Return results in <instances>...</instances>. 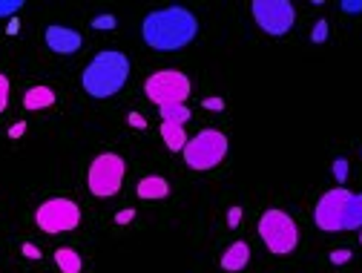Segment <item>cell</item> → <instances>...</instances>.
I'll return each mask as SVG.
<instances>
[{
    "mask_svg": "<svg viewBox=\"0 0 362 273\" xmlns=\"http://www.w3.org/2000/svg\"><path fill=\"white\" fill-rule=\"evenodd\" d=\"M164 196H170V181L164 178V175H144L141 181H139V199H164Z\"/></svg>",
    "mask_w": 362,
    "mask_h": 273,
    "instance_id": "cell-12",
    "label": "cell"
},
{
    "mask_svg": "<svg viewBox=\"0 0 362 273\" xmlns=\"http://www.w3.org/2000/svg\"><path fill=\"white\" fill-rule=\"evenodd\" d=\"M127 121H129L132 127H141V129L147 127V118H144V115H139V112H129V115H127Z\"/></svg>",
    "mask_w": 362,
    "mask_h": 273,
    "instance_id": "cell-24",
    "label": "cell"
},
{
    "mask_svg": "<svg viewBox=\"0 0 362 273\" xmlns=\"http://www.w3.org/2000/svg\"><path fill=\"white\" fill-rule=\"evenodd\" d=\"M35 221L47 233H69L81 221V207L72 199H49L37 207Z\"/></svg>",
    "mask_w": 362,
    "mask_h": 273,
    "instance_id": "cell-7",
    "label": "cell"
},
{
    "mask_svg": "<svg viewBox=\"0 0 362 273\" xmlns=\"http://www.w3.org/2000/svg\"><path fill=\"white\" fill-rule=\"evenodd\" d=\"M239 219H242V207H233V210L228 213V224H230V227H236V224H239Z\"/></svg>",
    "mask_w": 362,
    "mask_h": 273,
    "instance_id": "cell-26",
    "label": "cell"
},
{
    "mask_svg": "<svg viewBox=\"0 0 362 273\" xmlns=\"http://www.w3.org/2000/svg\"><path fill=\"white\" fill-rule=\"evenodd\" d=\"M310 40H313V43H325V40H328V21H320V23L313 26Z\"/></svg>",
    "mask_w": 362,
    "mask_h": 273,
    "instance_id": "cell-18",
    "label": "cell"
},
{
    "mask_svg": "<svg viewBox=\"0 0 362 273\" xmlns=\"http://www.w3.org/2000/svg\"><path fill=\"white\" fill-rule=\"evenodd\" d=\"M23 9V0H0V18H12Z\"/></svg>",
    "mask_w": 362,
    "mask_h": 273,
    "instance_id": "cell-17",
    "label": "cell"
},
{
    "mask_svg": "<svg viewBox=\"0 0 362 273\" xmlns=\"http://www.w3.org/2000/svg\"><path fill=\"white\" fill-rule=\"evenodd\" d=\"M190 110L185 107V104H170V107H161V118L164 121H170V124H181V127H185L187 121H190Z\"/></svg>",
    "mask_w": 362,
    "mask_h": 273,
    "instance_id": "cell-16",
    "label": "cell"
},
{
    "mask_svg": "<svg viewBox=\"0 0 362 273\" xmlns=\"http://www.w3.org/2000/svg\"><path fill=\"white\" fill-rule=\"evenodd\" d=\"M339 6H342V12H351L354 15V12H362V0H342Z\"/></svg>",
    "mask_w": 362,
    "mask_h": 273,
    "instance_id": "cell-23",
    "label": "cell"
},
{
    "mask_svg": "<svg viewBox=\"0 0 362 273\" xmlns=\"http://www.w3.org/2000/svg\"><path fill=\"white\" fill-rule=\"evenodd\" d=\"M23 256H26V259H40V250H37L32 242H26V245H23Z\"/></svg>",
    "mask_w": 362,
    "mask_h": 273,
    "instance_id": "cell-25",
    "label": "cell"
},
{
    "mask_svg": "<svg viewBox=\"0 0 362 273\" xmlns=\"http://www.w3.org/2000/svg\"><path fill=\"white\" fill-rule=\"evenodd\" d=\"M144 93L161 110V107H170V104H185L193 89H190V78L185 72L164 69V72H156V75L147 78Z\"/></svg>",
    "mask_w": 362,
    "mask_h": 273,
    "instance_id": "cell-6",
    "label": "cell"
},
{
    "mask_svg": "<svg viewBox=\"0 0 362 273\" xmlns=\"http://www.w3.org/2000/svg\"><path fill=\"white\" fill-rule=\"evenodd\" d=\"M351 199H354V193L345 190V187L328 190L320 202H316V210H313L316 224H320L322 231H328V233L345 231V219H348V204H351Z\"/></svg>",
    "mask_w": 362,
    "mask_h": 273,
    "instance_id": "cell-9",
    "label": "cell"
},
{
    "mask_svg": "<svg viewBox=\"0 0 362 273\" xmlns=\"http://www.w3.org/2000/svg\"><path fill=\"white\" fill-rule=\"evenodd\" d=\"M247 262H250V248H247L245 242H233L228 250H224V256H221V267L228 270V273L245 270Z\"/></svg>",
    "mask_w": 362,
    "mask_h": 273,
    "instance_id": "cell-11",
    "label": "cell"
},
{
    "mask_svg": "<svg viewBox=\"0 0 362 273\" xmlns=\"http://www.w3.org/2000/svg\"><path fill=\"white\" fill-rule=\"evenodd\" d=\"M81 32L66 29V26H49L47 29V47L58 55H75L81 50Z\"/></svg>",
    "mask_w": 362,
    "mask_h": 273,
    "instance_id": "cell-10",
    "label": "cell"
},
{
    "mask_svg": "<svg viewBox=\"0 0 362 273\" xmlns=\"http://www.w3.org/2000/svg\"><path fill=\"white\" fill-rule=\"evenodd\" d=\"M6 104H9V78L0 72V112H6Z\"/></svg>",
    "mask_w": 362,
    "mask_h": 273,
    "instance_id": "cell-19",
    "label": "cell"
},
{
    "mask_svg": "<svg viewBox=\"0 0 362 273\" xmlns=\"http://www.w3.org/2000/svg\"><path fill=\"white\" fill-rule=\"evenodd\" d=\"M204 107H207V110H221V107H224V101H221V98H207V101H204Z\"/></svg>",
    "mask_w": 362,
    "mask_h": 273,
    "instance_id": "cell-29",
    "label": "cell"
},
{
    "mask_svg": "<svg viewBox=\"0 0 362 273\" xmlns=\"http://www.w3.org/2000/svg\"><path fill=\"white\" fill-rule=\"evenodd\" d=\"M52 104H55V89L52 86H43V83L29 86L26 95H23V107L26 110H47Z\"/></svg>",
    "mask_w": 362,
    "mask_h": 273,
    "instance_id": "cell-13",
    "label": "cell"
},
{
    "mask_svg": "<svg viewBox=\"0 0 362 273\" xmlns=\"http://www.w3.org/2000/svg\"><path fill=\"white\" fill-rule=\"evenodd\" d=\"M55 265L61 267V273H81V256L72 248H58L55 250Z\"/></svg>",
    "mask_w": 362,
    "mask_h": 273,
    "instance_id": "cell-15",
    "label": "cell"
},
{
    "mask_svg": "<svg viewBox=\"0 0 362 273\" xmlns=\"http://www.w3.org/2000/svg\"><path fill=\"white\" fill-rule=\"evenodd\" d=\"M124 173H127V164L118 153H101L93 164H89V173H86L89 193L98 196V199L115 196L124 185Z\"/></svg>",
    "mask_w": 362,
    "mask_h": 273,
    "instance_id": "cell-4",
    "label": "cell"
},
{
    "mask_svg": "<svg viewBox=\"0 0 362 273\" xmlns=\"http://www.w3.org/2000/svg\"><path fill=\"white\" fill-rule=\"evenodd\" d=\"M129 78V61L124 52H115V50H104L93 58V64H89L83 69V89L93 98H112L118 95L124 83Z\"/></svg>",
    "mask_w": 362,
    "mask_h": 273,
    "instance_id": "cell-2",
    "label": "cell"
},
{
    "mask_svg": "<svg viewBox=\"0 0 362 273\" xmlns=\"http://www.w3.org/2000/svg\"><path fill=\"white\" fill-rule=\"evenodd\" d=\"M199 32V21L193 12L181 9V6H167L158 12H150L144 18L141 35L147 40V47L158 50V52H175L185 50L187 43H193Z\"/></svg>",
    "mask_w": 362,
    "mask_h": 273,
    "instance_id": "cell-1",
    "label": "cell"
},
{
    "mask_svg": "<svg viewBox=\"0 0 362 273\" xmlns=\"http://www.w3.org/2000/svg\"><path fill=\"white\" fill-rule=\"evenodd\" d=\"M93 26H95V29H115L118 21H115V15H98V18L93 21Z\"/></svg>",
    "mask_w": 362,
    "mask_h": 273,
    "instance_id": "cell-21",
    "label": "cell"
},
{
    "mask_svg": "<svg viewBox=\"0 0 362 273\" xmlns=\"http://www.w3.org/2000/svg\"><path fill=\"white\" fill-rule=\"evenodd\" d=\"M259 236L270 253L285 256L299 245V227L285 210H264L259 219Z\"/></svg>",
    "mask_w": 362,
    "mask_h": 273,
    "instance_id": "cell-3",
    "label": "cell"
},
{
    "mask_svg": "<svg viewBox=\"0 0 362 273\" xmlns=\"http://www.w3.org/2000/svg\"><path fill=\"white\" fill-rule=\"evenodd\" d=\"M18 29H21V26H18V21H9V26H6V35H18Z\"/></svg>",
    "mask_w": 362,
    "mask_h": 273,
    "instance_id": "cell-30",
    "label": "cell"
},
{
    "mask_svg": "<svg viewBox=\"0 0 362 273\" xmlns=\"http://www.w3.org/2000/svg\"><path fill=\"white\" fill-rule=\"evenodd\" d=\"M132 216H135V210H121V213L115 216V221H118V224H127V221H132Z\"/></svg>",
    "mask_w": 362,
    "mask_h": 273,
    "instance_id": "cell-28",
    "label": "cell"
},
{
    "mask_svg": "<svg viewBox=\"0 0 362 273\" xmlns=\"http://www.w3.org/2000/svg\"><path fill=\"white\" fill-rule=\"evenodd\" d=\"M23 132H26V124L21 121V124H15V127L9 129V139H21V135H23Z\"/></svg>",
    "mask_w": 362,
    "mask_h": 273,
    "instance_id": "cell-27",
    "label": "cell"
},
{
    "mask_svg": "<svg viewBox=\"0 0 362 273\" xmlns=\"http://www.w3.org/2000/svg\"><path fill=\"white\" fill-rule=\"evenodd\" d=\"M224 156H228V135L218 129H202L185 147V161L190 170H213Z\"/></svg>",
    "mask_w": 362,
    "mask_h": 273,
    "instance_id": "cell-5",
    "label": "cell"
},
{
    "mask_svg": "<svg viewBox=\"0 0 362 273\" xmlns=\"http://www.w3.org/2000/svg\"><path fill=\"white\" fill-rule=\"evenodd\" d=\"M161 135H164L167 150H173V153H185V147H187V141H190L187 132H185V127H181V124H170V121H164Z\"/></svg>",
    "mask_w": 362,
    "mask_h": 273,
    "instance_id": "cell-14",
    "label": "cell"
},
{
    "mask_svg": "<svg viewBox=\"0 0 362 273\" xmlns=\"http://www.w3.org/2000/svg\"><path fill=\"white\" fill-rule=\"evenodd\" d=\"M250 12H253L259 29L267 35H285V32H291V26L296 21V9L291 0H253Z\"/></svg>",
    "mask_w": 362,
    "mask_h": 273,
    "instance_id": "cell-8",
    "label": "cell"
},
{
    "mask_svg": "<svg viewBox=\"0 0 362 273\" xmlns=\"http://www.w3.org/2000/svg\"><path fill=\"white\" fill-rule=\"evenodd\" d=\"M359 242H362V231H359Z\"/></svg>",
    "mask_w": 362,
    "mask_h": 273,
    "instance_id": "cell-31",
    "label": "cell"
},
{
    "mask_svg": "<svg viewBox=\"0 0 362 273\" xmlns=\"http://www.w3.org/2000/svg\"><path fill=\"white\" fill-rule=\"evenodd\" d=\"M334 178L339 181V185L348 178V161L345 158H334Z\"/></svg>",
    "mask_w": 362,
    "mask_h": 273,
    "instance_id": "cell-20",
    "label": "cell"
},
{
    "mask_svg": "<svg viewBox=\"0 0 362 273\" xmlns=\"http://www.w3.org/2000/svg\"><path fill=\"white\" fill-rule=\"evenodd\" d=\"M351 262V250H334L331 253V265H345Z\"/></svg>",
    "mask_w": 362,
    "mask_h": 273,
    "instance_id": "cell-22",
    "label": "cell"
}]
</instances>
